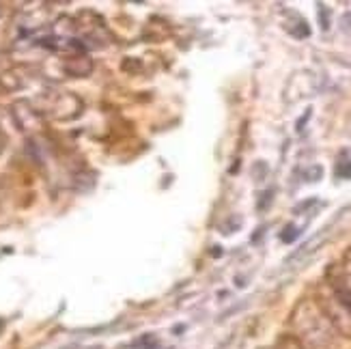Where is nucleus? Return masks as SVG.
Segmentation results:
<instances>
[{
  "instance_id": "obj_1",
  "label": "nucleus",
  "mask_w": 351,
  "mask_h": 349,
  "mask_svg": "<svg viewBox=\"0 0 351 349\" xmlns=\"http://www.w3.org/2000/svg\"><path fill=\"white\" fill-rule=\"evenodd\" d=\"M291 324L300 343L306 349H332L334 328L328 313L319 309L313 300H302L291 315Z\"/></svg>"
},
{
  "instance_id": "obj_2",
  "label": "nucleus",
  "mask_w": 351,
  "mask_h": 349,
  "mask_svg": "<svg viewBox=\"0 0 351 349\" xmlns=\"http://www.w3.org/2000/svg\"><path fill=\"white\" fill-rule=\"evenodd\" d=\"M13 119H15V125H18L20 130H24V132L37 130L41 125L39 110H35L28 101H18L13 106Z\"/></svg>"
},
{
  "instance_id": "obj_3",
  "label": "nucleus",
  "mask_w": 351,
  "mask_h": 349,
  "mask_svg": "<svg viewBox=\"0 0 351 349\" xmlns=\"http://www.w3.org/2000/svg\"><path fill=\"white\" fill-rule=\"evenodd\" d=\"M52 117L54 119H73V117H78L80 110H82V101L75 97L73 93H60L56 95V101L52 106Z\"/></svg>"
},
{
  "instance_id": "obj_4",
  "label": "nucleus",
  "mask_w": 351,
  "mask_h": 349,
  "mask_svg": "<svg viewBox=\"0 0 351 349\" xmlns=\"http://www.w3.org/2000/svg\"><path fill=\"white\" fill-rule=\"evenodd\" d=\"M65 71L69 75H88L90 71H93V60L86 58V56H71L65 60Z\"/></svg>"
},
{
  "instance_id": "obj_5",
  "label": "nucleus",
  "mask_w": 351,
  "mask_h": 349,
  "mask_svg": "<svg viewBox=\"0 0 351 349\" xmlns=\"http://www.w3.org/2000/svg\"><path fill=\"white\" fill-rule=\"evenodd\" d=\"M274 349H306V347L300 343V339L295 335H282V337H278L276 343H274Z\"/></svg>"
},
{
  "instance_id": "obj_6",
  "label": "nucleus",
  "mask_w": 351,
  "mask_h": 349,
  "mask_svg": "<svg viewBox=\"0 0 351 349\" xmlns=\"http://www.w3.org/2000/svg\"><path fill=\"white\" fill-rule=\"evenodd\" d=\"M158 347V341L156 337H151V335H145L141 339H136L128 349H156Z\"/></svg>"
},
{
  "instance_id": "obj_7",
  "label": "nucleus",
  "mask_w": 351,
  "mask_h": 349,
  "mask_svg": "<svg viewBox=\"0 0 351 349\" xmlns=\"http://www.w3.org/2000/svg\"><path fill=\"white\" fill-rule=\"evenodd\" d=\"M295 237H298V229H295V226H291V224H289L287 229H285V233L280 235L282 241H293Z\"/></svg>"
},
{
  "instance_id": "obj_8",
  "label": "nucleus",
  "mask_w": 351,
  "mask_h": 349,
  "mask_svg": "<svg viewBox=\"0 0 351 349\" xmlns=\"http://www.w3.org/2000/svg\"><path fill=\"white\" fill-rule=\"evenodd\" d=\"M319 20L324 22V24H322V28H324V30H328V28H330V18H328V11H326V7H324V5H319Z\"/></svg>"
},
{
  "instance_id": "obj_9",
  "label": "nucleus",
  "mask_w": 351,
  "mask_h": 349,
  "mask_svg": "<svg viewBox=\"0 0 351 349\" xmlns=\"http://www.w3.org/2000/svg\"><path fill=\"white\" fill-rule=\"evenodd\" d=\"M5 91H9V84L5 82L3 75H0V93H5Z\"/></svg>"
},
{
  "instance_id": "obj_10",
  "label": "nucleus",
  "mask_w": 351,
  "mask_h": 349,
  "mask_svg": "<svg viewBox=\"0 0 351 349\" xmlns=\"http://www.w3.org/2000/svg\"><path fill=\"white\" fill-rule=\"evenodd\" d=\"M3 145H5V141H3V134H0V151H3Z\"/></svg>"
}]
</instances>
